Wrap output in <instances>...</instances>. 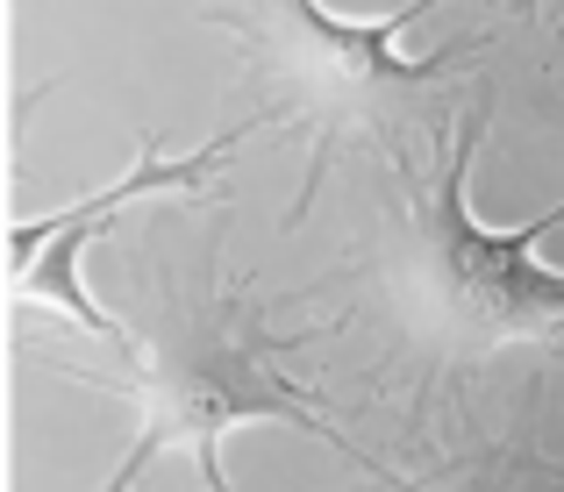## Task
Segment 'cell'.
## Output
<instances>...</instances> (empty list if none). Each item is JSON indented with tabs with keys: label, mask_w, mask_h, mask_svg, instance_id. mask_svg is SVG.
Segmentation results:
<instances>
[{
	"label": "cell",
	"mask_w": 564,
	"mask_h": 492,
	"mask_svg": "<svg viewBox=\"0 0 564 492\" xmlns=\"http://www.w3.org/2000/svg\"><path fill=\"white\" fill-rule=\"evenodd\" d=\"M522 8H536V0H522Z\"/></svg>",
	"instance_id": "obj_6"
},
{
	"label": "cell",
	"mask_w": 564,
	"mask_h": 492,
	"mask_svg": "<svg viewBox=\"0 0 564 492\" xmlns=\"http://www.w3.org/2000/svg\"><path fill=\"white\" fill-rule=\"evenodd\" d=\"M301 342H307V328L301 336H279V328L264 321V307L243 300V293H200V300L172 307L151 342H137V364H129L122 379L72 371V379H86V385H115L122 400H137V442H129V457L115 464V479L100 492H137L143 471L172 450H186L193 464H200L207 492H229V479H221V436L258 428V422H286V428H301V436L344 450L350 464L379 471L372 457L315 407L307 379H293V350H301Z\"/></svg>",
	"instance_id": "obj_1"
},
{
	"label": "cell",
	"mask_w": 564,
	"mask_h": 492,
	"mask_svg": "<svg viewBox=\"0 0 564 492\" xmlns=\"http://www.w3.org/2000/svg\"><path fill=\"white\" fill-rule=\"evenodd\" d=\"M429 8L436 0H408L393 14L358 22V14H336L329 0H236V8H215L207 22H221L236 36V57H243L250 79L272 86L279 122L315 129V172H307V193H315L322 157L336 151L344 129H393L400 114L429 108V94L486 51V36L443 43V51H408L400 36Z\"/></svg>",
	"instance_id": "obj_3"
},
{
	"label": "cell",
	"mask_w": 564,
	"mask_h": 492,
	"mask_svg": "<svg viewBox=\"0 0 564 492\" xmlns=\"http://www.w3.org/2000/svg\"><path fill=\"white\" fill-rule=\"evenodd\" d=\"M258 129H279V114L272 108L243 114L236 129L207 136L200 151H158V143L143 136L137 157H129V172L115 178V186H100V193H86V200L57 207V215L14 221V300H36V307H51V315L94 328L100 342H115V357H122V364H137V336H129L115 315H100L94 293H86V278H79L86 250H94V236L108 229L115 215H129V207H143V200H165V207L172 200H193V207L215 200L221 164L236 157V143H243V136H258Z\"/></svg>",
	"instance_id": "obj_4"
},
{
	"label": "cell",
	"mask_w": 564,
	"mask_h": 492,
	"mask_svg": "<svg viewBox=\"0 0 564 492\" xmlns=\"http://www.w3.org/2000/svg\"><path fill=\"white\" fill-rule=\"evenodd\" d=\"M429 492H564V464H551L536 450H486V457L436 471Z\"/></svg>",
	"instance_id": "obj_5"
},
{
	"label": "cell",
	"mask_w": 564,
	"mask_h": 492,
	"mask_svg": "<svg viewBox=\"0 0 564 492\" xmlns=\"http://www.w3.org/2000/svg\"><path fill=\"white\" fill-rule=\"evenodd\" d=\"M486 136V108H471L457 129H443V157L422 186H408L400 221L393 300L408 307L414 336H429L443 357H479L508 342H564V272L543 264V236L564 221L551 200L522 229H494L471 215V151Z\"/></svg>",
	"instance_id": "obj_2"
}]
</instances>
